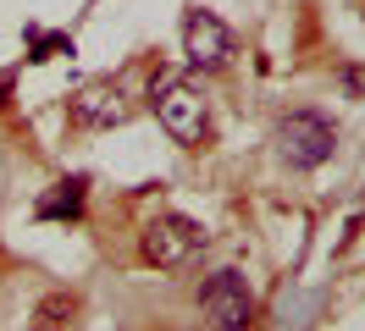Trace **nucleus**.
Returning a JSON list of instances; mask_svg holds the SVG:
<instances>
[{
    "label": "nucleus",
    "instance_id": "obj_5",
    "mask_svg": "<svg viewBox=\"0 0 365 331\" xmlns=\"http://www.w3.org/2000/svg\"><path fill=\"white\" fill-rule=\"evenodd\" d=\"M200 309H205L210 326L244 331L255 320V293H250V282H244L238 270H210L205 282H200Z\"/></svg>",
    "mask_w": 365,
    "mask_h": 331
},
{
    "label": "nucleus",
    "instance_id": "obj_6",
    "mask_svg": "<svg viewBox=\"0 0 365 331\" xmlns=\"http://www.w3.org/2000/svg\"><path fill=\"white\" fill-rule=\"evenodd\" d=\"M232 28L216 11H205V6H194L188 17H182V56H188V66L194 72H222V66L232 61Z\"/></svg>",
    "mask_w": 365,
    "mask_h": 331
},
{
    "label": "nucleus",
    "instance_id": "obj_2",
    "mask_svg": "<svg viewBox=\"0 0 365 331\" xmlns=\"http://www.w3.org/2000/svg\"><path fill=\"white\" fill-rule=\"evenodd\" d=\"M205 243H210V232L200 221L166 210V216H155L144 232H138V254H144V265H155V270H178V265H188Z\"/></svg>",
    "mask_w": 365,
    "mask_h": 331
},
{
    "label": "nucleus",
    "instance_id": "obj_8",
    "mask_svg": "<svg viewBox=\"0 0 365 331\" xmlns=\"http://www.w3.org/2000/svg\"><path fill=\"white\" fill-rule=\"evenodd\" d=\"M349 88H354V94H365V72H360V66H349Z\"/></svg>",
    "mask_w": 365,
    "mask_h": 331
},
{
    "label": "nucleus",
    "instance_id": "obj_4",
    "mask_svg": "<svg viewBox=\"0 0 365 331\" xmlns=\"http://www.w3.org/2000/svg\"><path fill=\"white\" fill-rule=\"evenodd\" d=\"M133 94L116 83V78H89V83L72 94V127H89V132H106V127H122L133 122Z\"/></svg>",
    "mask_w": 365,
    "mask_h": 331
},
{
    "label": "nucleus",
    "instance_id": "obj_7",
    "mask_svg": "<svg viewBox=\"0 0 365 331\" xmlns=\"http://www.w3.org/2000/svg\"><path fill=\"white\" fill-rule=\"evenodd\" d=\"M83 194H89V177H67V182H56V188L34 204V216L39 221H72L83 210Z\"/></svg>",
    "mask_w": 365,
    "mask_h": 331
},
{
    "label": "nucleus",
    "instance_id": "obj_1",
    "mask_svg": "<svg viewBox=\"0 0 365 331\" xmlns=\"http://www.w3.org/2000/svg\"><path fill=\"white\" fill-rule=\"evenodd\" d=\"M150 110L166 127V138L182 144V149H200L210 138V105H205V94L194 88L188 72H155L150 78Z\"/></svg>",
    "mask_w": 365,
    "mask_h": 331
},
{
    "label": "nucleus",
    "instance_id": "obj_3",
    "mask_svg": "<svg viewBox=\"0 0 365 331\" xmlns=\"http://www.w3.org/2000/svg\"><path fill=\"white\" fill-rule=\"evenodd\" d=\"M332 149H338V132H332V122H327L321 110H288V116L277 122V154H282L294 172L321 166Z\"/></svg>",
    "mask_w": 365,
    "mask_h": 331
}]
</instances>
